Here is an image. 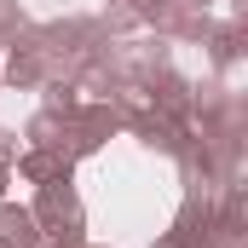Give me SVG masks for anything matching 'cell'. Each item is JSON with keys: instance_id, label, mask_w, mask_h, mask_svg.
<instances>
[{"instance_id": "1", "label": "cell", "mask_w": 248, "mask_h": 248, "mask_svg": "<svg viewBox=\"0 0 248 248\" xmlns=\"http://www.w3.org/2000/svg\"><path fill=\"white\" fill-rule=\"evenodd\" d=\"M0 243L6 248H35V219L23 208H0Z\"/></svg>"}]
</instances>
